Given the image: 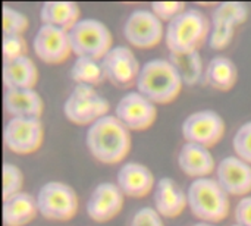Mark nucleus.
<instances>
[{"label": "nucleus", "instance_id": "f257e3e1", "mask_svg": "<svg viewBox=\"0 0 251 226\" xmlns=\"http://www.w3.org/2000/svg\"><path fill=\"white\" fill-rule=\"evenodd\" d=\"M85 146L97 162L118 165L131 151V132L115 115H106L87 128Z\"/></svg>", "mask_w": 251, "mask_h": 226}, {"label": "nucleus", "instance_id": "f03ea898", "mask_svg": "<svg viewBox=\"0 0 251 226\" xmlns=\"http://www.w3.org/2000/svg\"><path fill=\"white\" fill-rule=\"evenodd\" d=\"M135 87L154 104H168L176 100L184 82L169 59L156 57L141 65Z\"/></svg>", "mask_w": 251, "mask_h": 226}, {"label": "nucleus", "instance_id": "7ed1b4c3", "mask_svg": "<svg viewBox=\"0 0 251 226\" xmlns=\"http://www.w3.org/2000/svg\"><path fill=\"white\" fill-rule=\"evenodd\" d=\"M212 29L210 19L199 9L188 7L171 22L165 29V44L169 53L197 51Z\"/></svg>", "mask_w": 251, "mask_h": 226}, {"label": "nucleus", "instance_id": "20e7f679", "mask_svg": "<svg viewBox=\"0 0 251 226\" xmlns=\"http://www.w3.org/2000/svg\"><path fill=\"white\" fill-rule=\"evenodd\" d=\"M188 209L196 219L206 224H219L229 215V196L216 178L193 179L187 190Z\"/></svg>", "mask_w": 251, "mask_h": 226}, {"label": "nucleus", "instance_id": "39448f33", "mask_svg": "<svg viewBox=\"0 0 251 226\" xmlns=\"http://www.w3.org/2000/svg\"><path fill=\"white\" fill-rule=\"evenodd\" d=\"M69 43L76 57L101 60L113 47V37L109 26L94 18H81L69 31Z\"/></svg>", "mask_w": 251, "mask_h": 226}, {"label": "nucleus", "instance_id": "423d86ee", "mask_svg": "<svg viewBox=\"0 0 251 226\" xmlns=\"http://www.w3.org/2000/svg\"><path fill=\"white\" fill-rule=\"evenodd\" d=\"M109 101L87 84H76L63 103L65 118L75 125L90 126L100 118L109 115Z\"/></svg>", "mask_w": 251, "mask_h": 226}, {"label": "nucleus", "instance_id": "0eeeda50", "mask_svg": "<svg viewBox=\"0 0 251 226\" xmlns=\"http://www.w3.org/2000/svg\"><path fill=\"white\" fill-rule=\"evenodd\" d=\"M38 215L47 221L66 222L78 212V196L75 190L62 181L44 182L35 196Z\"/></svg>", "mask_w": 251, "mask_h": 226}, {"label": "nucleus", "instance_id": "6e6552de", "mask_svg": "<svg viewBox=\"0 0 251 226\" xmlns=\"http://www.w3.org/2000/svg\"><path fill=\"white\" fill-rule=\"evenodd\" d=\"M225 129L224 118L212 109H200L190 113L181 125V132L187 143L207 149L215 147L224 138Z\"/></svg>", "mask_w": 251, "mask_h": 226}, {"label": "nucleus", "instance_id": "1a4fd4ad", "mask_svg": "<svg viewBox=\"0 0 251 226\" xmlns=\"http://www.w3.org/2000/svg\"><path fill=\"white\" fill-rule=\"evenodd\" d=\"M44 140V126L38 118H10L3 128L6 149L19 156L35 153Z\"/></svg>", "mask_w": 251, "mask_h": 226}, {"label": "nucleus", "instance_id": "9d476101", "mask_svg": "<svg viewBox=\"0 0 251 226\" xmlns=\"http://www.w3.org/2000/svg\"><path fill=\"white\" fill-rule=\"evenodd\" d=\"M163 21L149 9L132 10L124 24L125 40L137 49H153L165 38Z\"/></svg>", "mask_w": 251, "mask_h": 226}, {"label": "nucleus", "instance_id": "9b49d317", "mask_svg": "<svg viewBox=\"0 0 251 226\" xmlns=\"http://www.w3.org/2000/svg\"><path fill=\"white\" fill-rule=\"evenodd\" d=\"M115 116L129 132L146 131L154 124L157 109L153 101L135 90L119 99L115 106Z\"/></svg>", "mask_w": 251, "mask_h": 226}, {"label": "nucleus", "instance_id": "f8f14e48", "mask_svg": "<svg viewBox=\"0 0 251 226\" xmlns=\"http://www.w3.org/2000/svg\"><path fill=\"white\" fill-rule=\"evenodd\" d=\"M106 79L116 88L135 85L141 65L128 46H113L100 60Z\"/></svg>", "mask_w": 251, "mask_h": 226}, {"label": "nucleus", "instance_id": "ddd939ff", "mask_svg": "<svg viewBox=\"0 0 251 226\" xmlns=\"http://www.w3.org/2000/svg\"><path fill=\"white\" fill-rule=\"evenodd\" d=\"M32 49L35 56L47 65L63 63L72 53L68 31L44 24L32 38Z\"/></svg>", "mask_w": 251, "mask_h": 226}, {"label": "nucleus", "instance_id": "4468645a", "mask_svg": "<svg viewBox=\"0 0 251 226\" xmlns=\"http://www.w3.org/2000/svg\"><path fill=\"white\" fill-rule=\"evenodd\" d=\"M124 201L125 196L116 182H100L85 203V213L93 222L104 224L121 213Z\"/></svg>", "mask_w": 251, "mask_h": 226}, {"label": "nucleus", "instance_id": "2eb2a0df", "mask_svg": "<svg viewBox=\"0 0 251 226\" xmlns=\"http://www.w3.org/2000/svg\"><path fill=\"white\" fill-rule=\"evenodd\" d=\"M216 181L228 196L246 197L251 193V165L237 156L224 157L216 166Z\"/></svg>", "mask_w": 251, "mask_h": 226}, {"label": "nucleus", "instance_id": "dca6fc26", "mask_svg": "<svg viewBox=\"0 0 251 226\" xmlns=\"http://www.w3.org/2000/svg\"><path fill=\"white\" fill-rule=\"evenodd\" d=\"M156 178L153 172L143 163H124L116 174V184L124 196L131 199H143L154 191Z\"/></svg>", "mask_w": 251, "mask_h": 226}, {"label": "nucleus", "instance_id": "f3484780", "mask_svg": "<svg viewBox=\"0 0 251 226\" xmlns=\"http://www.w3.org/2000/svg\"><path fill=\"white\" fill-rule=\"evenodd\" d=\"M153 207L165 219L178 218L188 207L187 191H184L172 178L165 176L156 182L153 191Z\"/></svg>", "mask_w": 251, "mask_h": 226}, {"label": "nucleus", "instance_id": "a211bd4d", "mask_svg": "<svg viewBox=\"0 0 251 226\" xmlns=\"http://www.w3.org/2000/svg\"><path fill=\"white\" fill-rule=\"evenodd\" d=\"M176 162L181 172L193 179L209 178L218 166L215 163L210 149L187 141L179 149Z\"/></svg>", "mask_w": 251, "mask_h": 226}, {"label": "nucleus", "instance_id": "6ab92c4d", "mask_svg": "<svg viewBox=\"0 0 251 226\" xmlns=\"http://www.w3.org/2000/svg\"><path fill=\"white\" fill-rule=\"evenodd\" d=\"M4 112L10 118H41L44 101L35 88L6 90L3 97Z\"/></svg>", "mask_w": 251, "mask_h": 226}, {"label": "nucleus", "instance_id": "aec40b11", "mask_svg": "<svg viewBox=\"0 0 251 226\" xmlns=\"http://www.w3.org/2000/svg\"><path fill=\"white\" fill-rule=\"evenodd\" d=\"M38 82V69L29 56L3 62V84L6 90L35 88Z\"/></svg>", "mask_w": 251, "mask_h": 226}, {"label": "nucleus", "instance_id": "412c9836", "mask_svg": "<svg viewBox=\"0 0 251 226\" xmlns=\"http://www.w3.org/2000/svg\"><path fill=\"white\" fill-rule=\"evenodd\" d=\"M37 200L25 191L3 200L4 226H26L37 218Z\"/></svg>", "mask_w": 251, "mask_h": 226}, {"label": "nucleus", "instance_id": "4be33fe9", "mask_svg": "<svg viewBox=\"0 0 251 226\" xmlns=\"http://www.w3.org/2000/svg\"><path fill=\"white\" fill-rule=\"evenodd\" d=\"M40 19L44 25L69 31L81 19V7L75 1H46L40 7Z\"/></svg>", "mask_w": 251, "mask_h": 226}, {"label": "nucleus", "instance_id": "5701e85b", "mask_svg": "<svg viewBox=\"0 0 251 226\" xmlns=\"http://www.w3.org/2000/svg\"><path fill=\"white\" fill-rule=\"evenodd\" d=\"M204 78L212 88L219 91H229L237 84L238 69L229 57L215 56L206 66Z\"/></svg>", "mask_w": 251, "mask_h": 226}, {"label": "nucleus", "instance_id": "b1692460", "mask_svg": "<svg viewBox=\"0 0 251 226\" xmlns=\"http://www.w3.org/2000/svg\"><path fill=\"white\" fill-rule=\"evenodd\" d=\"M169 60L176 68L184 85H196L203 74V60L200 51H188V53H171Z\"/></svg>", "mask_w": 251, "mask_h": 226}, {"label": "nucleus", "instance_id": "393cba45", "mask_svg": "<svg viewBox=\"0 0 251 226\" xmlns=\"http://www.w3.org/2000/svg\"><path fill=\"white\" fill-rule=\"evenodd\" d=\"M69 76L75 84H87L91 87L100 85L106 81V75L100 60L91 57H75Z\"/></svg>", "mask_w": 251, "mask_h": 226}, {"label": "nucleus", "instance_id": "a878e982", "mask_svg": "<svg viewBox=\"0 0 251 226\" xmlns=\"http://www.w3.org/2000/svg\"><path fill=\"white\" fill-rule=\"evenodd\" d=\"M249 18V7L241 1H224L219 3L213 12L210 22L212 25H231L237 28L244 24Z\"/></svg>", "mask_w": 251, "mask_h": 226}, {"label": "nucleus", "instance_id": "bb28decb", "mask_svg": "<svg viewBox=\"0 0 251 226\" xmlns=\"http://www.w3.org/2000/svg\"><path fill=\"white\" fill-rule=\"evenodd\" d=\"M28 26H29V21L24 12L9 4H3V37L24 35Z\"/></svg>", "mask_w": 251, "mask_h": 226}, {"label": "nucleus", "instance_id": "cd10ccee", "mask_svg": "<svg viewBox=\"0 0 251 226\" xmlns=\"http://www.w3.org/2000/svg\"><path fill=\"white\" fill-rule=\"evenodd\" d=\"M24 174L13 163L3 165V200L22 193Z\"/></svg>", "mask_w": 251, "mask_h": 226}, {"label": "nucleus", "instance_id": "c85d7f7f", "mask_svg": "<svg viewBox=\"0 0 251 226\" xmlns=\"http://www.w3.org/2000/svg\"><path fill=\"white\" fill-rule=\"evenodd\" d=\"M232 149L235 156L251 165V121L243 124L232 138Z\"/></svg>", "mask_w": 251, "mask_h": 226}, {"label": "nucleus", "instance_id": "c756f323", "mask_svg": "<svg viewBox=\"0 0 251 226\" xmlns=\"http://www.w3.org/2000/svg\"><path fill=\"white\" fill-rule=\"evenodd\" d=\"M3 62L15 60L22 56H26V41L24 35H6L3 37Z\"/></svg>", "mask_w": 251, "mask_h": 226}, {"label": "nucleus", "instance_id": "7c9ffc66", "mask_svg": "<svg viewBox=\"0 0 251 226\" xmlns=\"http://www.w3.org/2000/svg\"><path fill=\"white\" fill-rule=\"evenodd\" d=\"M234 34L235 28L231 25H212L207 43L213 50H224L231 44Z\"/></svg>", "mask_w": 251, "mask_h": 226}, {"label": "nucleus", "instance_id": "2f4dec72", "mask_svg": "<svg viewBox=\"0 0 251 226\" xmlns=\"http://www.w3.org/2000/svg\"><path fill=\"white\" fill-rule=\"evenodd\" d=\"M185 9L187 7L182 1H153L150 6V10L163 22H171Z\"/></svg>", "mask_w": 251, "mask_h": 226}, {"label": "nucleus", "instance_id": "473e14b6", "mask_svg": "<svg viewBox=\"0 0 251 226\" xmlns=\"http://www.w3.org/2000/svg\"><path fill=\"white\" fill-rule=\"evenodd\" d=\"M129 226H163V218L154 210V207L146 206L132 215Z\"/></svg>", "mask_w": 251, "mask_h": 226}, {"label": "nucleus", "instance_id": "72a5a7b5", "mask_svg": "<svg viewBox=\"0 0 251 226\" xmlns=\"http://www.w3.org/2000/svg\"><path fill=\"white\" fill-rule=\"evenodd\" d=\"M235 224L240 226H251V196L240 199L234 210Z\"/></svg>", "mask_w": 251, "mask_h": 226}, {"label": "nucleus", "instance_id": "f704fd0d", "mask_svg": "<svg viewBox=\"0 0 251 226\" xmlns=\"http://www.w3.org/2000/svg\"><path fill=\"white\" fill-rule=\"evenodd\" d=\"M191 226H215L213 224H206V222H199V224H194Z\"/></svg>", "mask_w": 251, "mask_h": 226}, {"label": "nucleus", "instance_id": "c9c22d12", "mask_svg": "<svg viewBox=\"0 0 251 226\" xmlns=\"http://www.w3.org/2000/svg\"><path fill=\"white\" fill-rule=\"evenodd\" d=\"M231 226H240V225H237V224H234V225H231Z\"/></svg>", "mask_w": 251, "mask_h": 226}]
</instances>
